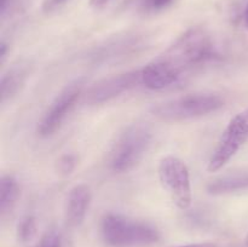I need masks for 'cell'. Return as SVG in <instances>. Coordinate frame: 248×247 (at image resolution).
I'll return each mask as SVG.
<instances>
[{
	"label": "cell",
	"instance_id": "cell-1",
	"mask_svg": "<svg viewBox=\"0 0 248 247\" xmlns=\"http://www.w3.org/2000/svg\"><path fill=\"white\" fill-rule=\"evenodd\" d=\"M212 58L215 46L210 33L202 27H193L140 69L142 84L149 90L167 89Z\"/></svg>",
	"mask_w": 248,
	"mask_h": 247
},
{
	"label": "cell",
	"instance_id": "cell-2",
	"mask_svg": "<svg viewBox=\"0 0 248 247\" xmlns=\"http://www.w3.org/2000/svg\"><path fill=\"white\" fill-rule=\"evenodd\" d=\"M225 106L222 94L216 92H195L154 104L150 113L164 123H183L202 118L220 110Z\"/></svg>",
	"mask_w": 248,
	"mask_h": 247
},
{
	"label": "cell",
	"instance_id": "cell-3",
	"mask_svg": "<svg viewBox=\"0 0 248 247\" xmlns=\"http://www.w3.org/2000/svg\"><path fill=\"white\" fill-rule=\"evenodd\" d=\"M101 236L109 247H148L159 242L161 235L147 222L119 213H107L102 218Z\"/></svg>",
	"mask_w": 248,
	"mask_h": 247
},
{
	"label": "cell",
	"instance_id": "cell-4",
	"mask_svg": "<svg viewBox=\"0 0 248 247\" xmlns=\"http://www.w3.org/2000/svg\"><path fill=\"white\" fill-rule=\"evenodd\" d=\"M153 133L148 126H128L114 144L109 156V167L115 173H127L143 160L152 144Z\"/></svg>",
	"mask_w": 248,
	"mask_h": 247
},
{
	"label": "cell",
	"instance_id": "cell-5",
	"mask_svg": "<svg viewBox=\"0 0 248 247\" xmlns=\"http://www.w3.org/2000/svg\"><path fill=\"white\" fill-rule=\"evenodd\" d=\"M157 176L164 190L179 210H188L193 201L190 173L186 162L174 155L162 157L157 166Z\"/></svg>",
	"mask_w": 248,
	"mask_h": 247
},
{
	"label": "cell",
	"instance_id": "cell-6",
	"mask_svg": "<svg viewBox=\"0 0 248 247\" xmlns=\"http://www.w3.org/2000/svg\"><path fill=\"white\" fill-rule=\"evenodd\" d=\"M248 143V108L237 113L223 131L207 164L213 173L222 170Z\"/></svg>",
	"mask_w": 248,
	"mask_h": 247
},
{
	"label": "cell",
	"instance_id": "cell-7",
	"mask_svg": "<svg viewBox=\"0 0 248 247\" xmlns=\"http://www.w3.org/2000/svg\"><path fill=\"white\" fill-rule=\"evenodd\" d=\"M82 93V82L75 81L67 85L57 96L55 97L45 113L38 123V135L40 137H50L60 127Z\"/></svg>",
	"mask_w": 248,
	"mask_h": 247
},
{
	"label": "cell",
	"instance_id": "cell-8",
	"mask_svg": "<svg viewBox=\"0 0 248 247\" xmlns=\"http://www.w3.org/2000/svg\"><path fill=\"white\" fill-rule=\"evenodd\" d=\"M140 82H142L140 70H131L111 75L90 87L86 93V101L90 104L106 103L136 87Z\"/></svg>",
	"mask_w": 248,
	"mask_h": 247
},
{
	"label": "cell",
	"instance_id": "cell-9",
	"mask_svg": "<svg viewBox=\"0 0 248 247\" xmlns=\"http://www.w3.org/2000/svg\"><path fill=\"white\" fill-rule=\"evenodd\" d=\"M92 194L87 184L80 183L68 193L64 205V219L69 227L77 228L82 224L91 205Z\"/></svg>",
	"mask_w": 248,
	"mask_h": 247
},
{
	"label": "cell",
	"instance_id": "cell-10",
	"mask_svg": "<svg viewBox=\"0 0 248 247\" xmlns=\"http://www.w3.org/2000/svg\"><path fill=\"white\" fill-rule=\"evenodd\" d=\"M31 63L28 61H19L9 68L0 80V94L1 102H6L16 96L26 84L31 74Z\"/></svg>",
	"mask_w": 248,
	"mask_h": 247
},
{
	"label": "cell",
	"instance_id": "cell-11",
	"mask_svg": "<svg viewBox=\"0 0 248 247\" xmlns=\"http://www.w3.org/2000/svg\"><path fill=\"white\" fill-rule=\"evenodd\" d=\"M21 196L18 181L11 174H4L0 179V215L6 217L12 212Z\"/></svg>",
	"mask_w": 248,
	"mask_h": 247
},
{
	"label": "cell",
	"instance_id": "cell-12",
	"mask_svg": "<svg viewBox=\"0 0 248 247\" xmlns=\"http://www.w3.org/2000/svg\"><path fill=\"white\" fill-rule=\"evenodd\" d=\"M247 183V179L242 177H225L212 182L208 185V191L211 194H227L241 189Z\"/></svg>",
	"mask_w": 248,
	"mask_h": 247
},
{
	"label": "cell",
	"instance_id": "cell-13",
	"mask_svg": "<svg viewBox=\"0 0 248 247\" xmlns=\"http://www.w3.org/2000/svg\"><path fill=\"white\" fill-rule=\"evenodd\" d=\"M38 227H36V219L33 216H26L22 218L17 227V236L21 242H29L36 236Z\"/></svg>",
	"mask_w": 248,
	"mask_h": 247
},
{
	"label": "cell",
	"instance_id": "cell-14",
	"mask_svg": "<svg viewBox=\"0 0 248 247\" xmlns=\"http://www.w3.org/2000/svg\"><path fill=\"white\" fill-rule=\"evenodd\" d=\"M78 165V156L75 154H64L56 162V171L60 176L67 177L73 173Z\"/></svg>",
	"mask_w": 248,
	"mask_h": 247
},
{
	"label": "cell",
	"instance_id": "cell-15",
	"mask_svg": "<svg viewBox=\"0 0 248 247\" xmlns=\"http://www.w3.org/2000/svg\"><path fill=\"white\" fill-rule=\"evenodd\" d=\"M174 0H140V7L144 14H157L171 6Z\"/></svg>",
	"mask_w": 248,
	"mask_h": 247
},
{
	"label": "cell",
	"instance_id": "cell-16",
	"mask_svg": "<svg viewBox=\"0 0 248 247\" xmlns=\"http://www.w3.org/2000/svg\"><path fill=\"white\" fill-rule=\"evenodd\" d=\"M35 247H63L62 235L57 230H48L41 236Z\"/></svg>",
	"mask_w": 248,
	"mask_h": 247
},
{
	"label": "cell",
	"instance_id": "cell-17",
	"mask_svg": "<svg viewBox=\"0 0 248 247\" xmlns=\"http://www.w3.org/2000/svg\"><path fill=\"white\" fill-rule=\"evenodd\" d=\"M69 0H44L43 2V11L45 14H52L57 11L62 6H64Z\"/></svg>",
	"mask_w": 248,
	"mask_h": 247
},
{
	"label": "cell",
	"instance_id": "cell-18",
	"mask_svg": "<svg viewBox=\"0 0 248 247\" xmlns=\"http://www.w3.org/2000/svg\"><path fill=\"white\" fill-rule=\"evenodd\" d=\"M177 247H218L217 244L213 242H196V244H189V245H182V246Z\"/></svg>",
	"mask_w": 248,
	"mask_h": 247
},
{
	"label": "cell",
	"instance_id": "cell-19",
	"mask_svg": "<svg viewBox=\"0 0 248 247\" xmlns=\"http://www.w3.org/2000/svg\"><path fill=\"white\" fill-rule=\"evenodd\" d=\"M109 2V0H90V5H91L93 9H102L103 6H106Z\"/></svg>",
	"mask_w": 248,
	"mask_h": 247
},
{
	"label": "cell",
	"instance_id": "cell-20",
	"mask_svg": "<svg viewBox=\"0 0 248 247\" xmlns=\"http://www.w3.org/2000/svg\"><path fill=\"white\" fill-rule=\"evenodd\" d=\"M0 48H1V52H0V56H1V60H4L5 55H6V44L1 43V45H0Z\"/></svg>",
	"mask_w": 248,
	"mask_h": 247
},
{
	"label": "cell",
	"instance_id": "cell-21",
	"mask_svg": "<svg viewBox=\"0 0 248 247\" xmlns=\"http://www.w3.org/2000/svg\"><path fill=\"white\" fill-rule=\"evenodd\" d=\"M245 26L248 29V5L246 7V11H245Z\"/></svg>",
	"mask_w": 248,
	"mask_h": 247
},
{
	"label": "cell",
	"instance_id": "cell-22",
	"mask_svg": "<svg viewBox=\"0 0 248 247\" xmlns=\"http://www.w3.org/2000/svg\"><path fill=\"white\" fill-rule=\"evenodd\" d=\"M246 245H247V247H248V234H247V236H246Z\"/></svg>",
	"mask_w": 248,
	"mask_h": 247
}]
</instances>
